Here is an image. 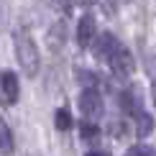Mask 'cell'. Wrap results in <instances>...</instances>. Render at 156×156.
<instances>
[{
    "label": "cell",
    "mask_w": 156,
    "mask_h": 156,
    "mask_svg": "<svg viewBox=\"0 0 156 156\" xmlns=\"http://www.w3.org/2000/svg\"><path fill=\"white\" fill-rule=\"evenodd\" d=\"M54 126L59 128V131H69L72 128V115H69V110H56V115H54Z\"/></svg>",
    "instance_id": "9"
},
{
    "label": "cell",
    "mask_w": 156,
    "mask_h": 156,
    "mask_svg": "<svg viewBox=\"0 0 156 156\" xmlns=\"http://www.w3.org/2000/svg\"><path fill=\"white\" fill-rule=\"evenodd\" d=\"M97 34V23H95V16H90V13H84L80 18V23H77V46L84 49L92 44V38Z\"/></svg>",
    "instance_id": "4"
},
{
    "label": "cell",
    "mask_w": 156,
    "mask_h": 156,
    "mask_svg": "<svg viewBox=\"0 0 156 156\" xmlns=\"http://www.w3.org/2000/svg\"><path fill=\"white\" fill-rule=\"evenodd\" d=\"M108 64H110V72L118 77V80H128L136 72V59H133V54L128 49H120Z\"/></svg>",
    "instance_id": "2"
},
{
    "label": "cell",
    "mask_w": 156,
    "mask_h": 156,
    "mask_svg": "<svg viewBox=\"0 0 156 156\" xmlns=\"http://www.w3.org/2000/svg\"><path fill=\"white\" fill-rule=\"evenodd\" d=\"M118 105L126 110L128 115H144V113H141V105H138V100H136V95H133V92H120Z\"/></svg>",
    "instance_id": "7"
},
{
    "label": "cell",
    "mask_w": 156,
    "mask_h": 156,
    "mask_svg": "<svg viewBox=\"0 0 156 156\" xmlns=\"http://www.w3.org/2000/svg\"><path fill=\"white\" fill-rule=\"evenodd\" d=\"M120 49H123L120 41H118L113 34H100V38H97V44H95V56H97V59L110 62Z\"/></svg>",
    "instance_id": "5"
},
{
    "label": "cell",
    "mask_w": 156,
    "mask_h": 156,
    "mask_svg": "<svg viewBox=\"0 0 156 156\" xmlns=\"http://www.w3.org/2000/svg\"><path fill=\"white\" fill-rule=\"evenodd\" d=\"M18 95H21L18 77H16V72L5 69V72H3V102H5V105H13V102L18 100Z\"/></svg>",
    "instance_id": "6"
},
{
    "label": "cell",
    "mask_w": 156,
    "mask_h": 156,
    "mask_svg": "<svg viewBox=\"0 0 156 156\" xmlns=\"http://www.w3.org/2000/svg\"><path fill=\"white\" fill-rule=\"evenodd\" d=\"M80 136L84 141H95L100 136V126H95V123H80Z\"/></svg>",
    "instance_id": "11"
},
{
    "label": "cell",
    "mask_w": 156,
    "mask_h": 156,
    "mask_svg": "<svg viewBox=\"0 0 156 156\" xmlns=\"http://www.w3.org/2000/svg\"><path fill=\"white\" fill-rule=\"evenodd\" d=\"M113 133H120V136H123V133H126V126H123V123H120V126L115 123V126H113Z\"/></svg>",
    "instance_id": "13"
},
{
    "label": "cell",
    "mask_w": 156,
    "mask_h": 156,
    "mask_svg": "<svg viewBox=\"0 0 156 156\" xmlns=\"http://www.w3.org/2000/svg\"><path fill=\"white\" fill-rule=\"evenodd\" d=\"M151 131H154V118L148 113L138 115V123H136V133H138V138H146Z\"/></svg>",
    "instance_id": "8"
},
{
    "label": "cell",
    "mask_w": 156,
    "mask_h": 156,
    "mask_svg": "<svg viewBox=\"0 0 156 156\" xmlns=\"http://www.w3.org/2000/svg\"><path fill=\"white\" fill-rule=\"evenodd\" d=\"M126 156H156V148L148 144H136L126 151Z\"/></svg>",
    "instance_id": "12"
},
{
    "label": "cell",
    "mask_w": 156,
    "mask_h": 156,
    "mask_svg": "<svg viewBox=\"0 0 156 156\" xmlns=\"http://www.w3.org/2000/svg\"><path fill=\"white\" fill-rule=\"evenodd\" d=\"M16 54H18V62H21L23 72L28 77H36L38 74V49H36V44L31 41L28 34H18L16 36Z\"/></svg>",
    "instance_id": "1"
},
{
    "label": "cell",
    "mask_w": 156,
    "mask_h": 156,
    "mask_svg": "<svg viewBox=\"0 0 156 156\" xmlns=\"http://www.w3.org/2000/svg\"><path fill=\"white\" fill-rule=\"evenodd\" d=\"M151 95H154V105H156V82L151 84Z\"/></svg>",
    "instance_id": "15"
},
{
    "label": "cell",
    "mask_w": 156,
    "mask_h": 156,
    "mask_svg": "<svg viewBox=\"0 0 156 156\" xmlns=\"http://www.w3.org/2000/svg\"><path fill=\"white\" fill-rule=\"evenodd\" d=\"M0 136H3V144H0V151H3V154H10V151H13V133H10L8 123H0Z\"/></svg>",
    "instance_id": "10"
},
{
    "label": "cell",
    "mask_w": 156,
    "mask_h": 156,
    "mask_svg": "<svg viewBox=\"0 0 156 156\" xmlns=\"http://www.w3.org/2000/svg\"><path fill=\"white\" fill-rule=\"evenodd\" d=\"M87 156H110V154H105V151H90Z\"/></svg>",
    "instance_id": "14"
},
{
    "label": "cell",
    "mask_w": 156,
    "mask_h": 156,
    "mask_svg": "<svg viewBox=\"0 0 156 156\" xmlns=\"http://www.w3.org/2000/svg\"><path fill=\"white\" fill-rule=\"evenodd\" d=\"M80 110L87 118H100L102 115V95L97 90H84L80 95Z\"/></svg>",
    "instance_id": "3"
}]
</instances>
